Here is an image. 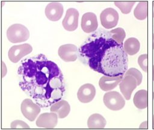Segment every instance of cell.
Returning <instances> with one entry per match:
<instances>
[{
	"mask_svg": "<svg viewBox=\"0 0 154 130\" xmlns=\"http://www.w3.org/2000/svg\"><path fill=\"white\" fill-rule=\"evenodd\" d=\"M17 74L21 89L42 108L51 107L64 95L65 82L61 70L43 54L23 60Z\"/></svg>",
	"mask_w": 154,
	"mask_h": 130,
	"instance_id": "obj_1",
	"label": "cell"
},
{
	"mask_svg": "<svg viewBox=\"0 0 154 130\" xmlns=\"http://www.w3.org/2000/svg\"><path fill=\"white\" fill-rule=\"evenodd\" d=\"M79 54L84 63L103 75H124L128 69L123 45L114 40L109 31L99 30L91 34L79 48Z\"/></svg>",
	"mask_w": 154,
	"mask_h": 130,
	"instance_id": "obj_2",
	"label": "cell"
},
{
	"mask_svg": "<svg viewBox=\"0 0 154 130\" xmlns=\"http://www.w3.org/2000/svg\"><path fill=\"white\" fill-rule=\"evenodd\" d=\"M7 37L11 43H21L26 41L29 39V32L24 25L20 23H14L8 28Z\"/></svg>",
	"mask_w": 154,
	"mask_h": 130,
	"instance_id": "obj_3",
	"label": "cell"
},
{
	"mask_svg": "<svg viewBox=\"0 0 154 130\" xmlns=\"http://www.w3.org/2000/svg\"><path fill=\"white\" fill-rule=\"evenodd\" d=\"M105 105L109 110L118 111L125 105V101L123 96L117 91H111L106 93L103 98Z\"/></svg>",
	"mask_w": 154,
	"mask_h": 130,
	"instance_id": "obj_4",
	"label": "cell"
},
{
	"mask_svg": "<svg viewBox=\"0 0 154 130\" xmlns=\"http://www.w3.org/2000/svg\"><path fill=\"white\" fill-rule=\"evenodd\" d=\"M20 110L26 119L32 122L40 113L41 107L31 99L27 98L22 101L20 105Z\"/></svg>",
	"mask_w": 154,
	"mask_h": 130,
	"instance_id": "obj_5",
	"label": "cell"
},
{
	"mask_svg": "<svg viewBox=\"0 0 154 130\" xmlns=\"http://www.w3.org/2000/svg\"><path fill=\"white\" fill-rule=\"evenodd\" d=\"M119 19V13L112 8H105L100 14L101 25L106 29H111L115 27L117 25Z\"/></svg>",
	"mask_w": 154,
	"mask_h": 130,
	"instance_id": "obj_6",
	"label": "cell"
},
{
	"mask_svg": "<svg viewBox=\"0 0 154 130\" xmlns=\"http://www.w3.org/2000/svg\"><path fill=\"white\" fill-rule=\"evenodd\" d=\"M32 51V48L28 43L14 45L11 47L8 51V58L12 63H16L22 58L30 54Z\"/></svg>",
	"mask_w": 154,
	"mask_h": 130,
	"instance_id": "obj_7",
	"label": "cell"
},
{
	"mask_svg": "<svg viewBox=\"0 0 154 130\" xmlns=\"http://www.w3.org/2000/svg\"><path fill=\"white\" fill-rule=\"evenodd\" d=\"M137 85V79L134 76L129 75H124L119 84V88L125 99L129 100L131 99L132 93Z\"/></svg>",
	"mask_w": 154,
	"mask_h": 130,
	"instance_id": "obj_8",
	"label": "cell"
},
{
	"mask_svg": "<svg viewBox=\"0 0 154 130\" xmlns=\"http://www.w3.org/2000/svg\"><path fill=\"white\" fill-rule=\"evenodd\" d=\"M78 11L73 8H69L66 11L65 17L62 21L64 28L69 31H75L78 28Z\"/></svg>",
	"mask_w": 154,
	"mask_h": 130,
	"instance_id": "obj_9",
	"label": "cell"
},
{
	"mask_svg": "<svg viewBox=\"0 0 154 130\" xmlns=\"http://www.w3.org/2000/svg\"><path fill=\"white\" fill-rule=\"evenodd\" d=\"M78 48L73 44H66L60 46L58 54L61 60L66 62L75 61L78 58Z\"/></svg>",
	"mask_w": 154,
	"mask_h": 130,
	"instance_id": "obj_10",
	"label": "cell"
},
{
	"mask_svg": "<svg viewBox=\"0 0 154 130\" xmlns=\"http://www.w3.org/2000/svg\"><path fill=\"white\" fill-rule=\"evenodd\" d=\"M58 118V116L55 113H45L38 116L35 123L39 128L52 129L57 126Z\"/></svg>",
	"mask_w": 154,
	"mask_h": 130,
	"instance_id": "obj_11",
	"label": "cell"
},
{
	"mask_svg": "<svg viewBox=\"0 0 154 130\" xmlns=\"http://www.w3.org/2000/svg\"><path fill=\"white\" fill-rule=\"evenodd\" d=\"M81 28L86 33H90L96 30L98 22L96 15L92 12H87L83 14L81 18Z\"/></svg>",
	"mask_w": 154,
	"mask_h": 130,
	"instance_id": "obj_12",
	"label": "cell"
},
{
	"mask_svg": "<svg viewBox=\"0 0 154 130\" xmlns=\"http://www.w3.org/2000/svg\"><path fill=\"white\" fill-rule=\"evenodd\" d=\"M63 6L58 2H52L48 4L45 8V15L51 21H58L63 16Z\"/></svg>",
	"mask_w": 154,
	"mask_h": 130,
	"instance_id": "obj_13",
	"label": "cell"
},
{
	"mask_svg": "<svg viewBox=\"0 0 154 130\" xmlns=\"http://www.w3.org/2000/svg\"><path fill=\"white\" fill-rule=\"evenodd\" d=\"M96 95V89L91 84H85L79 88L77 96L78 100L82 103L91 102Z\"/></svg>",
	"mask_w": 154,
	"mask_h": 130,
	"instance_id": "obj_14",
	"label": "cell"
},
{
	"mask_svg": "<svg viewBox=\"0 0 154 130\" xmlns=\"http://www.w3.org/2000/svg\"><path fill=\"white\" fill-rule=\"evenodd\" d=\"M123 75L117 76H110L104 75L101 77L99 81V85L101 90L105 91L114 89L121 82Z\"/></svg>",
	"mask_w": 154,
	"mask_h": 130,
	"instance_id": "obj_15",
	"label": "cell"
},
{
	"mask_svg": "<svg viewBox=\"0 0 154 130\" xmlns=\"http://www.w3.org/2000/svg\"><path fill=\"white\" fill-rule=\"evenodd\" d=\"M50 110L51 112L55 113L59 119H63L67 117L69 114L70 106L67 101L60 100L51 106Z\"/></svg>",
	"mask_w": 154,
	"mask_h": 130,
	"instance_id": "obj_16",
	"label": "cell"
},
{
	"mask_svg": "<svg viewBox=\"0 0 154 130\" xmlns=\"http://www.w3.org/2000/svg\"><path fill=\"white\" fill-rule=\"evenodd\" d=\"M134 104L138 109H144L148 106V92L146 90H140L136 92L133 99Z\"/></svg>",
	"mask_w": 154,
	"mask_h": 130,
	"instance_id": "obj_17",
	"label": "cell"
},
{
	"mask_svg": "<svg viewBox=\"0 0 154 130\" xmlns=\"http://www.w3.org/2000/svg\"><path fill=\"white\" fill-rule=\"evenodd\" d=\"M106 124L105 119L97 113L91 115L87 120L88 127L90 129H102L105 128Z\"/></svg>",
	"mask_w": 154,
	"mask_h": 130,
	"instance_id": "obj_18",
	"label": "cell"
},
{
	"mask_svg": "<svg viewBox=\"0 0 154 130\" xmlns=\"http://www.w3.org/2000/svg\"><path fill=\"white\" fill-rule=\"evenodd\" d=\"M123 48L128 55H133L136 54L140 51V43L137 39L135 37H130L124 43Z\"/></svg>",
	"mask_w": 154,
	"mask_h": 130,
	"instance_id": "obj_19",
	"label": "cell"
},
{
	"mask_svg": "<svg viewBox=\"0 0 154 130\" xmlns=\"http://www.w3.org/2000/svg\"><path fill=\"white\" fill-rule=\"evenodd\" d=\"M147 2H140L134 10V15L138 20H144L147 17Z\"/></svg>",
	"mask_w": 154,
	"mask_h": 130,
	"instance_id": "obj_20",
	"label": "cell"
},
{
	"mask_svg": "<svg viewBox=\"0 0 154 130\" xmlns=\"http://www.w3.org/2000/svg\"><path fill=\"white\" fill-rule=\"evenodd\" d=\"M111 37L117 42L120 44H123V42L126 37V33L125 30L122 28H117L113 29L109 31Z\"/></svg>",
	"mask_w": 154,
	"mask_h": 130,
	"instance_id": "obj_21",
	"label": "cell"
},
{
	"mask_svg": "<svg viewBox=\"0 0 154 130\" xmlns=\"http://www.w3.org/2000/svg\"><path fill=\"white\" fill-rule=\"evenodd\" d=\"M135 2H115L114 5L117 7L122 13L128 14L131 12Z\"/></svg>",
	"mask_w": 154,
	"mask_h": 130,
	"instance_id": "obj_22",
	"label": "cell"
},
{
	"mask_svg": "<svg viewBox=\"0 0 154 130\" xmlns=\"http://www.w3.org/2000/svg\"><path fill=\"white\" fill-rule=\"evenodd\" d=\"M125 75H131L134 76L137 81V84L138 85H140L142 82V78H143V75L137 69L135 68H130L129 69L127 70V71L125 72L124 74Z\"/></svg>",
	"mask_w": 154,
	"mask_h": 130,
	"instance_id": "obj_23",
	"label": "cell"
},
{
	"mask_svg": "<svg viewBox=\"0 0 154 130\" xmlns=\"http://www.w3.org/2000/svg\"><path fill=\"white\" fill-rule=\"evenodd\" d=\"M138 63L144 72H147V54H142L138 57Z\"/></svg>",
	"mask_w": 154,
	"mask_h": 130,
	"instance_id": "obj_24",
	"label": "cell"
},
{
	"mask_svg": "<svg viewBox=\"0 0 154 130\" xmlns=\"http://www.w3.org/2000/svg\"><path fill=\"white\" fill-rule=\"evenodd\" d=\"M10 127L12 129H19V128L29 129V126L26 123L20 120H16L12 122L10 124Z\"/></svg>",
	"mask_w": 154,
	"mask_h": 130,
	"instance_id": "obj_25",
	"label": "cell"
},
{
	"mask_svg": "<svg viewBox=\"0 0 154 130\" xmlns=\"http://www.w3.org/2000/svg\"><path fill=\"white\" fill-rule=\"evenodd\" d=\"M153 8H152V14H153V17H154V2H153Z\"/></svg>",
	"mask_w": 154,
	"mask_h": 130,
	"instance_id": "obj_26",
	"label": "cell"
},
{
	"mask_svg": "<svg viewBox=\"0 0 154 130\" xmlns=\"http://www.w3.org/2000/svg\"><path fill=\"white\" fill-rule=\"evenodd\" d=\"M153 73H152V75H153V81H154V65H153Z\"/></svg>",
	"mask_w": 154,
	"mask_h": 130,
	"instance_id": "obj_27",
	"label": "cell"
},
{
	"mask_svg": "<svg viewBox=\"0 0 154 130\" xmlns=\"http://www.w3.org/2000/svg\"><path fill=\"white\" fill-rule=\"evenodd\" d=\"M153 49H154V34H153Z\"/></svg>",
	"mask_w": 154,
	"mask_h": 130,
	"instance_id": "obj_28",
	"label": "cell"
},
{
	"mask_svg": "<svg viewBox=\"0 0 154 130\" xmlns=\"http://www.w3.org/2000/svg\"><path fill=\"white\" fill-rule=\"evenodd\" d=\"M153 128H154V115L153 116Z\"/></svg>",
	"mask_w": 154,
	"mask_h": 130,
	"instance_id": "obj_29",
	"label": "cell"
}]
</instances>
